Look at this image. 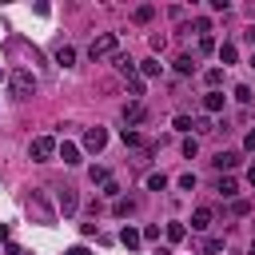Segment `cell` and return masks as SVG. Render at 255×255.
Instances as JSON below:
<instances>
[{"instance_id":"obj_19","label":"cell","mask_w":255,"mask_h":255,"mask_svg":"<svg viewBox=\"0 0 255 255\" xmlns=\"http://www.w3.org/2000/svg\"><path fill=\"white\" fill-rule=\"evenodd\" d=\"M163 235H167L171 243H179V239L187 235V227H183V223H167V227H163Z\"/></svg>"},{"instance_id":"obj_3","label":"cell","mask_w":255,"mask_h":255,"mask_svg":"<svg viewBox=\"0 0 255 255\" xmlns=\"http://www.w3.org/2000/svg\"><path fill=\"white\" fill-rule=\"evenodd\" d=\"M32 92H36V76H32L28 68L12 72V96H16V100H28Z\"/></svg>"},{"instance_id":"obj_4","label":"cell","mask_w":255,"mask_h":255,"mask_svg":"<svg viewBox=\"0 0 255 255\" xmlns=\"http://www.w3.org/2000/svg\"><path fill=\"white\" fill-rule=\"evenodd\" d=\"M28 155H32L36 163L52 159V155H56V139H52V135H36V139H32V147H28Z\"/></svg>"},{"instance_id":"obj_23","label":"cell","mask_w":255,"mask_h":255,"mask_svg":"<svg viewBox=\"0 0 255 255\" xmlns=\"http://www.w3.org/2000/svg\"><path fill=\"white\" fill-rule=\"evenodd\" d=\"M195 151H199V139H195V135H187V139H183V155H187V159H195Z\"/></svg>"},{"instance_id":"obj_40","label":"cell","mask_w":255,"mask_h":255,"mask_svg":"<svg viewBox=\"0 0 255 255\" xmlns=\"http://www.w3.org/2000/svg\"><path fill=\"white\" fill-rule=\"evenodd\" d=\"M251 68H255V52H251Z\"/></svg>"},{"instance_id":"obj_24","label":"cell","mask_w":255,"mask_h":255,"mask_svg":"<svg viewBox=\"0 0 255 255\" xmlns=\"http://www.w3.org/2000/svg\"><path fill=\"white\" fill-rule=\"evenodd\" d=\"M223 251V239H203V255H219Z\"/></svg>"},{"instance_id":"obj_14","label":"cell","mask_w":255,"mask_h":255,"mask_svg":"<svg viewBox=\"0 0 255 255\" xmlns=\"http://www.w3.org/2000/svg\"><path fill=\"white\" fill-rule=\"evenodd\" d=\"M151 16H155V8H151V4H135V12H131V20H135V24H151Z\"/></svg>"},{"instance_id":"obj_22","label":"cell","mask_w":255,"mask_h":255,"mask_svg":"<svg viewBox=\"0 0 255 255\" xmlns=\"http://www.w3.org/2000/svg\"><path fill=\"white\" fill-rule=\"evenodd\" d=\"M175 72L191 76V72H195V60H191V56H179V60H175Z\"/></svg>"},{"instance_id":"obj_9","label":"cell","mask_w":255,"mask_h":255,"mask_svg":"<svg viewBox=\"0 0 255 255\" xmlns=\"http://www.w3.org/2000/svg\"><path fill=\"white\" fill-rule=\"evenodd\" d=\"M112 64H116V72H120V76H128V80L135 76V60H131V56H124V52H116V56H112Z\"/></svg>"},{"instance_id":"obj_39","label":"cell","mask_w":255,"mask_h":255,"mask_svg":"<svg viewBox=\"0 0 255 255\" xmlns=\"http://www.w3.org/2000/svg\"><path fill=\"white\" fill-rule=\"evenodd\" d=\"M155 255H171V251H167V247H159V251H155Z\"/></svg>"},{"instance_id":"obj_2","label":"cell","mask_w":255,"mask_h":255,"mask_svg":"<svg viewBox=\"0 0 255 255\" xmlns=\"http://www.w3.org/2000/svg\"><path fill=\"white\" fill-rule=\"evenodd\" d=\"M116 52H120V36H116V32H100V36L88 44V56H92V60H112Z\"/></svg>"},{"instance_id":"obj_33","label":"cell","mask_w":255,"mask_h":255,"mask_svg":"<svg viewBox=\"0 0 255 255\" xmlns=\"http://www.w3.org/2000/svg\"><path fill=\"white\" fill-rule=\"evenodd\" d=\"M128 88H131V96H143V80H139V76H131V80H128Z\"/></svg>"},{"instance_id":"obj_31","label":"cell","mask_w":255,"mask_h":255,"mask_svg":"<svg viewBox=\"0 0 255 255\" xmlns=\"http://www.w3.org/2000/svg\"><path fill=\"white\" fill-rule=\"evenodd\" d=\"M171 124H175V131H191V116H175Z\"/></svg>"},{"instance_id":"obj_32","label":"cell","mask_w":255,"mask_h":255,"mask_svg":"<svg viewBox=\"0 0 255 255\" xmlns=\"http://www.w3.org/2000/svg\"><path fill=\"white\" fill-rule=\"evenodd\" d=\"M199 52H203V56L215 52V40H211V36H199Z\"/></svg>"},{"instance_id":"obj_11","label":"cell","mask_w":255,"mask_h":255,"mask_svg":"<svg viewBox=\"0 0 255 255\" xmlns=\"http://www.w3.org/2000/svg\"><path fill=\"white\" fill-rule=\"evenodd\" d=\"M56 64H60V68H72V64H76V48H72V44H60V48H56Z\"/></svg>"},{"instance_id":"obj_36","label":"cell","mask_w":255,"mask_h":255,"mask_svg":"<svg viewBox=\"0 0 255 255\" xmlns=\"http://www.w3.org/2000/svg\"><path fill=\"white\" fill-rule=\"evenodd\" d=\"M68 255H88V247H84V243H76V247H68Z\"/></svg>"},{"instance_id":"obj_35","label":"cell","mask_w":255,"mask_h":255,"mask_svg":"<svg viewBox=\"0 0 255 255\" xmlns=\"http://www.w3.org/2000/svg\"><path fill=\"white\" fill-rule=\"evenodd\" d=\"M243 147H247V151H255V131H247V139H243Z\"/></svg>"},{"instance_id":"obj_7","label":"cell","mask_w":255,"mask_h":255,"mask_svg":"<svg viewBox=\"0 0 255 255\" xmlns=\"http://www.w3.org/2000/svg\"><path fill=\"white\" fill-rule=\"evenodd\" d=\"M104 143H108V131L104 128H88L84 131V147L88 151H104Z\"/></svg>"},{"instance_id":"obj_28","label":"cell","mask_w":255,"mask_h":255,"mask_svg":"<svg viewBox=\"0 0 255 255\" xmlns=\"http://www.w3.org/2000/svg\"><path fill=\"white\" fill-rule=\"evenodd\" d=\"M100 195H108V199H120V183H116V179H108V183H104V191H100Z\"/></svg>"},{"instance_id":"obj_42","label":"cell","mask_w":255,"mask_h":255,"mask_svg":"<svg viewBox=\"0 0 255 255\" xmlns=\"http://www.w3.org/2000/svg\"><path fill=\"white\" fill-rule=\"evenodd\" d=\"M247 255H255V247H251V251H247Z\"/></svg>"},{"instance_id":"obj_16","label":"cell","mask_w":255,"mask_h":255,"mask_svg":"<svg viewBox=\"0 0 255 255\" xmlns=\"http://www.w3.org/2000/svg\"><path fill=\"white\" fill-rule=\"evenodd\" d=\"M139 239H143V235H139L135 227H124V231H120V243H124L128 251H131V247H139Z\"/></svg>"},{"instance_id":"obj_15","label":"cell","mask_w":255,"mask_h":255,"mask_svg":"<svg viewBox=\"0 0 255 255\" xmlns=\"http://www.w3.org/2000/svg\"><path fill=\"white\" fill-rule=\"evenodd\" d=\"M131 211H135V199H116V203H112V215H116V219H124V215H131Z\"/></svg>"},{"instance_id":"obj_30","label":"cell","mask_w":255,"mask_h":255,"mask_svg":"<svg viewBox=\"0 0 255 255\" xmlns=\"http://www.w3.org/2000/svg\"><path fill=\"white\" fill-rule=\"evenodd\" d=\"M235 100H239V104H251V88L239 84V88H235Z\"/></svg>"},{"instance_id":"obj_25","label":"cell","mask_w":255,"mask_h":255,"mask_svg":"<svg viewBox=\"0 0 255 255\" xmlns=\"http://www.w3.org/2000/svg\"><path fill=\"white\" fill-rule=\"evenodd\" d=\"M219 60H223V64H235V44H223V48H219Z\"/></svg>"},{"instance_id":"obj_26","label":"cell","mask_w":255,"mask_h":255,"mask_svg":"<svg viewBox=\"0 0 255 255\" xmlns=\"http://www.w3.org/2000/svg\"><path fill=\"white\" fill-rule=\"evenodd\" d=\"M159 72H163L159 60H143V76H159Z\"/></svg>"},{"instance_id":"obj_29","label":"cell","mask_w":255,"mask_h":255,"mask_svg":"<svg viewBox=\"0 0 255 255\" xmlns=\"http://www.w3.org/2000/svg\"><path fill=\"white\" fill-rule=\"evenodd\" d=\"M195 32L207 36V32H211V20H207V16H195Z\"/></svg>"},{"instance_id":"obj_13","label":"cell","mask_w":255,"mask_h":255,"mask_svg":"<svg viewBox=\"0 0 255 255\" xmlns=\"http://www.w3.org/2000/svg\"><path fill=\"white\" fill-rule=\"evenodd\" d=\"M56 151H60V159H64V163H80V147H76V143H68V139H64Z\"/></svg>"},{"instance_id":"obj_27","label":"cell","mask_w":255,"mask_h":255,"mask_svg":"<svg viewBox=\"0 0 255 255\" xmlns=\"http://www.w3.org/2000/svg\"><path fill=\"white\" fill-rule=\"evenodd\" d=\"M88 175H92V183H108V179H112V175H108V167H92Z\"/></svg>"},{"instance_id":"obj_5","label":"cell","mask_w":255,"mask_h":255,"mask_svg":"<svg viewBox=\"0 0 255 255\" xmlns=\"http://www.w3.org/2000/svg\"><path fill=\"white\" fill-rule=\"evenodd\" d=\"M56 211H60V215H76V211H80L76 187H60V191H56Z\"/></svg>"},{"instance_id":"obj_8","label":"cell","mask_w":255,"mask_h":255,"mask_svg":"<svg viewBox=\"0 0 255 255\" xmlns=\"http://www.w3.org/2000/svg\"><path fill=\"white\" fill-rule=\"evenodd\" d=\"M223 104H227V96H223L219 88H211V92L203 96V112H207V116H215V112H223Z\"/></svg>"},{"instance_id":"obj_38","label":"cell","mask_w":255,"mask_h":255,"mask_svg":"<svg viewBox=\"0 0 255 255\" xmlns=\"http://www.w3.org/2000/svg\"><path fill=\"white\" fill-rule=\"evenodd\" d=\"M0 239H8V227H4V223H0Z\"/></svg>"},{"instance_id":"obj_34","label":"cell","mask_w":255,"mask_h":255,"mask_svg":"<svg viewBox=\"0 0 255 255\" xmlns=\"http://www.w3.org/2000/svg\"><path fill=\"white\" fill-rule=\"evenodd\" d=\"M179 187H183V191H191V187H195V175H191V171H187V175H179Z\"/></svg>"},{"instance_id":"obj_41","label":"cell","mask_w":255,"mask_h":255,"mask_svg":"<svg viewBox=\"0 0 255 255\" xmlns=\"http://www.w3.org/2000/svg\"><path fill=\"white\" fill-rule=\"evenodd\" d=\"M0 80H4V68H0Z\"/></svg>"},{"instance_id":"obj_6","label":"cell","mask_w":255,"mask_h":255,"mask_svg":"<svg viewBox=\"0 0 255 255\" xmlns=\"http://www.w3.org/2000/svg\"><path fill=\"white\" fill-rule=\"evenodd\" d=\"M143 120H147V108H143L139 100H131V104L124 108V124H128V128H135V124H143Z\"/></svg>"},{"instance_id":"obj_1","label":"cell","mask_w":255,"mask_h":255,"mask_svg":"<svg viewBox=\"0 0 255 255\" xmlns=\"http://www.w3.org/2000/svg\"><path fill=\"white\" fill-rule=\"evenodd\" d=\"M24 207H28V215H32V223H44V227H52V223H56V215H60V211H56V207L48 203V195H44L40 187H32V191H28V199H24Z\"/></svg>"},{"instance_id":"obj_21","label":"cell","mask_w":255,"mask_h":255,"mask_svg":"<svg viewBox=\"0 0 255 255\" xmlns=\"http://www.w3.org/2000/svg\"><path fill=\"white\" fill-rule=\"evenodd\" d=\"M147 187H151V191H163V187H167V175H163V171H151V175H147Z\"/></svg>"},{"instance_id":"obj_12","label":"cell","mask_w":255,"mask_h":255,"mask_svg":"<svg viewBox=\"0 0 255 255\" xmlns=\"http://www.w3.org/2000/svg\"><path fill=\"white\" fill-rule=\"evenodd\" d=\"M211 163H215V167H219V171H231V167H235V163H239V151H219V155H215V159H211Z\"/></svg>"},{"instance_id":"obj_20","label":"cell","mask_w":255,"mask_h":255,"mask_svg":"<svg viewBox=\"0 0 255 255\" xmlns=\"http://www.w3.org/2000/svg\"><path fill=\"white\" fill-rule=\"evenodd\" d=\"M191 128H195L199 135H207V131H215V124H211V116H199V120H191Z\"/></svg>"},{"instance_id":"obj_10","label":"cell","mask_w":255,"mask_h":255,"mask_svg":"<svg viewBox=\"0 0 255 255\" xmlns=\"http://www.w3.org/2000/svg\"><path fill=\"white\" fill-rule=\"evenodd\" d=\"M211 227V207H195L191 211V231H207Z\"/></svg>"},{"instance_id":"obj_17","label":"cell","mask_w":255,"mask_h":255,"mask_svg":"<svg viewBox=\"0 0 255 255\" xmlns=\"http://www.w3.org/2000/svg\"><path fill=\"white\" fill-rule=\"evenodd\" d=\"M120 139H124L128 147H139V143H143V135H139L135 128H124V131H120Z\"/></svg>"},{"instance_id":"obj_37","label":"cell","mask_w":255,"mask_h":255,"mask_svg":"<svg viewBox=\"0 0 255 255\" xmlns=\"http://www.w3.org/2000/svg\"><path fill=\"white\" fill-rule=\"evenodd\" d=\"M247 183H251V187H255V163H251V167H247Z\"/></svg>"},{"instance_id":"obj_18","label":"cell","mask_w":255,"mask_h":255,"mask_svg":"<svg viewBox=\"0 0 255 255\" xmlns=\"http://www.w3.org/2000/svg\"><path fill=\"white\" fill-rule=\"evenodd\" d=\"M215 191H219V195H223V199H231V195H235V191H239V187H235V179H231V175H227V179H219V183H215Z\"/></svg>"}]
</instances>
